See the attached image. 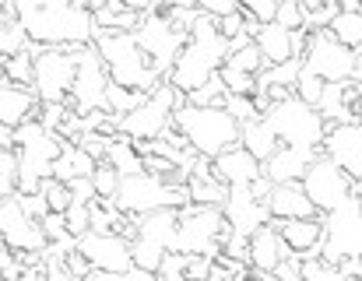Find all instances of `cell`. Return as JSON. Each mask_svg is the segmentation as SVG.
Segmentation results:
<instances>
[{"label":"cell","mask_w":362,"mask_h":281,"mask_svg":"<svg viewBox=\"0 0 362 281\" xmlns=\"http://www.w3.org/2000/svg\"><path fill=\"white\" fill-rule=\"evenodd\" d=\"M233 56V42L222 35L218 18L211 14H197L194 28H190V42L183 46V53L176 56L173 71H169V85L183 95L204 88Z\"/></svg>","instance_id":"1"},{"label":"cell","mask_w":362,"mask_h":281,"mask_svg":"<svg viewBox=\"0 0 362 281\" xmlns=\"http://www.w3.org/2000/svg\"><path fill=\"white\" fill-rule=\"evenodd\" d=\"M173 127L187 138V144L201 158H218L229 148L243 144V124L226 109V106H190L183 102L173 116Z\"/></svg>","instance_id":"2"},{"label":"cell","mask_w":362,"mask_h":281,"mask_svg":"<svg viewBox=\"0 0 362 281\" xmlns=\"http://www.w3.org/2000/svg\"><path fill=\"white\" fill-rule=\"evenodd\" d=\"M95 46L110 67V78L117 85H127V88H141V92H155L162 85V74L155 71L151 56L144 53L137 32H103L95 35Z\"/></svg>","instance_id":"3"},{"label":"cell","mask_w":362,"mask_h":281,"mask_svg":"<svg viewBox=\"0 0 362 281\" xmlns=\"http://www.w3.org/2000/svg\"><path fill=\"white\" fill-rule=\"evenodd\" d=\"M236 236L226 208L215 204H187L180 211V236L169 253H204V257H222L229 239Z\"/></svg>","instance_id":"4"},{"label":"cell","mask_w":362,"mask_h":281,"mask_svg":"<svg viewBox=\"0 0 362 281\" xmlns=\"http://www.w3.org/2000/svg\"><path fill=\"white\" fill-rule=\"evenodd\" d=\"M267 124L274 127V134L281 144L288 148H310V151H324V138L331 131V124L313 109L306 106L299 95H288L274 106H267Z\"/></svg>","instance_id":"5"},{"label":"cell","mask_w":362,"mask_h":281,"mask_svg":"<svg viewBox=\"0 0 362 281\" xmlns=\"http://www.w3.org/2000/svg\"><path fill=\"white\" fill-rule=\"evenodd\" d=\"M117 204H120L127 215L141 218V215L158 211V208H176V211H183V208L194 204V201H190L187 183H183V186H169L165 179H158L155 172L144 169V172L123 176L120 190H117Z\"/></svg>","instance_id":"6"},{"label":"cell","mask_w":362,"mask_h":281,"mask_svg":"<svg viewBox=\"0 0 362 281\" xmlns=\"http://www.w3.org/2000/svg\"><path fill=\"white\" fill-rule=\"evenodd\" d=\"M81 71V46H46L35 60V92L42 102H71L74 81Z\"/></svg>","instance_id":"7"},{"label":"cell","mask_w":362,"mask_h":281,"mask_svg":"<svg viewBox=\"0 0 362 281\" xmlns=\"http://www.w3.org/2000/svg\"><path fill=\"white\" fill-rule=\"evenodd\" d=\"M187 102V95L183 92H176L169 81H162L151 95H148V102L141 106V109H134L130 116H120V134L134 140H151V138H162V134H169V127H173V116H176V109Z\"/></svg>","instance_id":"8"},{"label":"cell","mask_w":362,"mask_h":281,"mask_svg":"<svg viewBox=\"0 0 362 281\" xmlns=\"http://www.w3.org/2000/svg\"><path fill=\"white\" fill-rule=\"evenodd\" d=\"M324 253L320 261L338 268L341 257H362V201L352 193L341 208L324 215Z\"/></svg>","instance_id":"9"},{"label":"cell","mask_w":362,"mask_h":281,"mask_svg":"<svg viewBox=\"0 0 362 281\" xmlns=\"http://www.w3.org/2000/svg\"><path fill=\"white\" fill-rule=\"evenodd\" d=\"M110 67L99 53V46H81V71H78V81H74V92H71V109L78 116L85 113H95V109H110Z\"/></svg>","instance_id":"10"},{"label":"cell","mask_w":362,"mask_h":281,"mask_svg":"<svg viewBox=\"0 0 362 281\" xmlns=\"http://www.w3.org/2000/svg\"><path fill=\"white\" fill-rule=\"evenodd\" d=\"M303 186H306V193L313 197V204L320 208V215H331L334 208H341V204L352 197L356 179H352L331 155H320V158L306 169Z\"/></svg>","instance_id":"11"},{"label":"cell","mask_w":362,"mask_h":281,"mask_svg":"<svg viewBox=\"0 0 362 281\" xmlns=\"http://www.w3.org/2000/svg\"><path fill=\"white\" fill-rule=\"evenodd\" d=\"M303 64H306V71H313L324 81H352L356 78V67H359V53L349 49V46H341L324 28V32H313Z\"/></svg>","instance_id":"12"},{"label":"cell","mask_w":362,"mask_h":281,"mask_svg":"<svg viewBox=\"0 0 362 281\" xmlns=\"http://www.w3.org/2000/svg\"><path fill=\"white\" fill-rule=\"evenodd\" d=\"M0 229H4V246H11V250H18V253H46V246H49L42 222H35V218L25 215L18 193H14V197H4Z\"/></svg>","instance_id":"13"},{"label":"cell","mask_w":362,"mask_h":281,"mask_svg":"<svg viewBox=\"0 0 362 281\" xmlns=\"http://www.w3.org/2000/svg\"><path fill=\"white\" fill-rule=\"evenodd\" d=\"M78 250L92 261V268L99 271H113V275H123L134 268V250H130V239H123L117 232H85L78 239Z\"/></svg>","instance_id":"14"},{"label":"cell","mask_w":362,"mask_h":281,"mask_svg":"<svg viewBox=\"0 0 362 281\" xmlns=\"http://www.w3.org/2000/svg\"><path fill=\"white\" fill-rule=\"evenodd\" d=\"M226 215L236 229V236H253L257 229H264L271 222V211L267 204H260L250 190V183H240V186H229V201H226Z\"/></svg>","instance_id":"15"},{"label":"cell","mask_w":362,"mask_h":281,"mask_svg":"<svg viewBox=\"0 0 362 281\" xmlns=\"http://www.w3.org/2000/svg\"><path fill=\"white\" fill-rule=\"evenodd\" d=\"M324 155H331L352 179H362V124H334L324 138Z\"/></svg>","instance_id":"16"},{"label":"cell","mask_w":362,"mask_h":281,"mask_svg":"<svg viewBox=\"0 0 362 281\" xmlns=\"http://www.w3.org/2000/svg\"><path fill=\"white\" fill-rule=\"evenodd\" d=\"M39 113H42V99H39L35 88H21V85L4 81V88H0V127L18 131L21 124L39 120Z\"/></svg>","instance_id":"17"},{"label":"cell","mask_w":362,"mask_h":281,"mask_svg":"<svg viewBox=\"0 0 362 281\" xmlns=\"http://www.w3.org/2000/svg\"><path fill=\"white\" fill-rule=\"evenodd\" d=\"M285 257H292V246L281 239V229H278V222L271 218L264 229H257V232L250 236V268L260 271V275H274V268H278Z\"/></svg>","instance_id":"18"},{"label":"cell","mask_w":362,"mask_h":281,"mask_svg":"<svg viewBox=\"0 0 362 281\" xmlns=\"http://www.w3.org/2000/svg\"><path fill=\"white\" fill-rule=\"evenodd\" d=\"M267 211L278 222H292V218H317L320 208L313 204V197L306 193L303 183H274L271 197H267Z\"/></svg>","instance_id":"19"},{"label":"cell","mask_w":362,"mask_h":281,"mask_svg":"<svg viewBox=\"0 0 362 281\" xmlns=\"http://www.w3.org/2000/svg\"><path fill=\"white\" fill-rule=\"evenodd\" d=\"M324 151H310V148H288L281 144L267 162H264V176L274 179V183H303L306 169L320 158Z\"/></svg>","instance_id":"20"},{"label":"cell","mask_w":362,"mask_h":281,"mask_svg":"<svg viewBox=\"0 0 362 281\" xmlns=\"http://www.w3.org/2000/svg\"><path fill=\"white\" fill-rule=\"evenodd\" d=\"M274 222H278V218H274ZM278 229H281V239L292 246V253H299V257H320V253H324V232H327L324 215L278 222Z\"/></svg>","instance_id":"21"},{"label":"cell","mask_w":362,"mask_h":281,"mask_svg":"<svg viewBox=\"0 0 362 281\" xmlns=\"http://www.w3.org/2000/svg\"><path fill=\"white\" fill-rule=\"evenodd\" d=\"M359 81H327L324 99L317 106V113L334 127V124H356V102H359Z\"/></svg>","instance_id":"22"},{"label":"cell","mask_w":362,"mask_h":281,"mask_svg":"<svg viewBox=\"0 0 362 281\" xmlns=\"http://www.w3.org/2000/svg\"><path fill=\"white\" fill-rule=\"evenodd\" d=\"M211 172H215V179H222L226 186H240V183H253V179L264 176V162H260L257 155H250L243 144H236V148H229L226 155H218V158L211 162Z\"/></svg>","instance_id":"23"},{"label":"cell","mask_w":362,"mask_h":281,"mask_svg":"<svg viewBox=\"0 0 362 281\" xmlns=\"http://www.w3.org/2000/svg\"><path fill=\"white\" fill-rule=\"evenodd\" d=\"M180 236V211L176 208H158L137 218V239H148L162 250H173Z\"/></svg>","instance_id":"24"},{"label":"cell","mask_w":362,"mask_h":281,"mask_svg":"<svg viewBox=\"0 0 362 281\" xmlns=\"http://www.w3.org/2000/svg\"><path fill=\"white\" fill-rule=\"evenodd\" d=\"M257 46L264 49L267 64H285V60L296 56V32L278 25V21H271V25H264L257 32Z\"/></svg>","instance_id":"25"},{"label":"cell","mask_w":362,"mask_h":281,"mask_svg":"<svg viewBox=\"0 0 362 281\" xmlns=\"http://www.w3.org/2000/svg\"><path fill=\"white\" fill-rule=\"evenodd\" d=\"M99 169V158L95 155H88L81 144H74V140H64V155L57 158V165H53V176L57 179H64V183H74V179H81V176H92Z\"/></svg>","instance_id":"26"},{"label":"cell","mask_w":362,"mask_h":281,"mask_svg":"<svg viewBox=\"0 0 362 281\" xmlns=\"http://www.w3.org/2000/svg\"><path fill=\"white\" fill-rule=\"evenodd\" d=\"M243 148H246L250 155H257L260 162H267V158L281 148V140L274 134V127L267 124V116H260V120H253V124L243 127Z\"/></svg>","instance_id":"27"},{"label":"cell","mask_w":362,"mask_h":281,"mask_svg":"<svg viewBox=\"0 0 362 281\" xmlns=\"http://www.w3.org/2000/svg\"><path fill=\"white\" fill-rule=\"evenodd\" d=\"M187 190H190V201H194V204L226 208V201H229V186H226L222 179H215V172H190Z\"/></svg>","instance_id":"28"},{"label":"cell","mask_w":362,"mask_h":281,"mask_svg":"<svg viewBox=\"0 0 362 281\" xmlns=\"http://www.w3.org/2000/svg\"><path fill=\"white\" fill-rule=\"evenodd\" d=\"M106 158L120 169L123 176H134V172H144V155L137 151V144L134 138H127V134H113L110 140V151H106Z\"/></svg>","instance_id":"29"},{"label":"cell","mask_w":362,"mask_h":281,"mask_svg":"<svg viewBox=\"0 0 362 281\" xmlns=\"http://www.w3.org/2000/svg\"><path fill=\"white\" fill-rule=\"evenodd\" d=\"M35 53L25 49L18 56H4V81L21 85V88H35Z\"/></svg>","instance_id":"30"},{"label":"cell","mask_w":362,"mask_h":281,"mask_svg":"<svg viewBox=\"0 0 362 281\" xmlns=\"http://www.w3.org/2000/svg\"><path fill=\"white\" fill-rule=\"evenodd\" d=\"M341 46H349V49H362V11H341L334 21H331V28H327Z\"/></svg>","instance_id":"31"},{"label":"cell","mask_w":362,"mask_h":281,"mask_svg":"<svg viewBox=\"0 0 362 281\" xmlns=\"http://www.w3.org/2000/svg\"><path fill=\"white\" fill-rule=\"evenodd\" d=\"M229 67H236V71H243V74H253V78H260L271 64H267V56H264V49L257 46V42H246V46H240V49H233V56L226 60Z\"/></svg>","instance_id":"32"},{"label":"cell","mask_w":362,"mask_h":281,"mask_svg":"<svg viewBox=\"0 0 362 281\" xmlns=\"http://www.w3.org/2000/svg\"><path fill=\"white\" fill-rule=\"evenodd\" d=\"M148 102V92H141V88H127V85H110V113H117V116H130L134 109H141Z\"/></svg>","instance_id":"33"},{"label":"cell","mask_w":362,"mask_h":281,"mask_svg":"<svg viewBox=\"0 0 362 281\" xmlns=\"http://www.w3.org/2000/svg\"><path fill=\"white\" fill-rule=\"evenodd\" d=\"M28 46H32V39H28V32H25V25H21L18 18L0 21V53H4V56H18V53H25Z\"/></svg>","instance_id":"34"},{"label":"cell","mask_w":362,"mask_h":281,"mask_svg":"<svg viewBox=\"0 0 362 281\" xmlns=\"http://www.w3.org/2000/svg\"><path fill=\"white\" fill-rule=\"evenodd\" d=\"M21 183V155L18 148H4L0 151V197H14Z\"/></svg>","instance_id":"35"},{"label":"cell","mask_w":362,"mask_h":281,"mask_svg":"<svg viewBox=\"0 0 362 281\" xmlns=\"http://www.w3.org/2000/svg\"><path fill=\"white\" fill-rule=\"evenodd\" d=\"M130 250H134V268L151 271V275H158V268H162V261H165V253H169V250H162V246H155V243H148V239H134Z\"/></svg>","instance_id":"36"},{"label":"cell","mask_w":362,"mask_h":281,"mask_svg":"<svg viewBox=\"0 0 362 281\" xmlns=\"http://www.w3.org/2000/svg\"><path fill=\"white\" fill-rule=\"evenodd\" d=\"M226 99H229V88H226V81H222V71H218L204 88H197V92L187 95L190 106H226Z\"/></svg>","instance_id":"37"},{"label":"cell","mask_w":362,"mask_h":281,"mask_svg":"<svg viewBox=\"0 0 362 281\" xmlns=\"http://www.w3.org/2000/svg\"><path fill=\"white\" fill-rule=\"evenodd\" d=\"M92 183H95L99 197H117V190H120V183H123V172L110 162V158H103L99 169L92 172Z\"/></svg>","instance_id":"38"},{"label":"cell","mask_w":362,"mask_h":281,"mask_svg":"<svg viewBox=\"0 0 362 281\" xmlns=\"http://www.w3.org/2000/svg\"><path fill=\"white\" fill-rule=\"evenodd\" d=\"M42 197L49 201V211H60V215H67V208L74 204L71 183H64V179H57V176H49V179L42 183Z\"/></svg>","instance_id":"39"},{"label":"cell","mask_w":362,"mask_h":281,"mask_svg":"<svg viewBox=\"0 0 362 281\" xmlns=\"http://www.w3.org/2000/svg\"><path fill=\"white\" fill-rule=\"evenodd\" d=\"M324 88H327V81L324 78H317L313 71H306L303 67V74H299V85H296V95L306 102V106H320V99H324Z\"/></svg>","instance_id":"40"},{"label":"cell","mask_w":362,"mask_h":281,"mask_svg":"<svg viewBox=\"0 0 362 281\" xmlns=\"http://www.w3.org/2000/svg\"><path fill=\"white\" fill-rule=\"evenodd\" d=\"M226 109H229V113L240 120L243 127L264 116V109H260V102H257L253 95H229V99H226Z\"/></svg>","instance_id":"41"},{"label":"cell","mask_w":362,"mask_h":281,"mask_svg":"<svg viewBox=\"0 0 362 281\" xmlns=\"http://www.w3.org/2000/svg\"><path fill=\"white\" fill-rule=\"evenodd\" d=\"M222 81H226V88H229V95H257V78L253 74H243L236 67H222Z\"/></svg>","instance_id":"42"},{"label":"cell","mask_w":362,"mask_h":281,"mask_svg":"<svg viewBox=\"0 0 362 281\" xmlns=\"http://www.w3.org/2000/svg\"><path fill=\"white\" fill-rule=\"evenodd\" d=\"M278 25H285V28H292V32H299V28H306V7H303V0H281L278 4V18H274Z\"/></svg>","instance_id":"43"},{"label":"cell","mask_w":362,"mask_h":281,"mask_svg":"<svg viewBox=\"0 0 362 281\" xmlns=\"http://www.w3.org/2000/svg\"><path fill=\"white\" fill-rule=\"evenodd\" d=\"M67 229L81 239L85 232H92V204H85V201H74L71 208H67Z\"/></svg>","instance_id":"44"},{"label":"cell","mask_w":362,"mask_h":281,"mask_svg":"<svg viewBox=\"0 0 362 281\" xmlns=\"http://www.w3.org/2000/svg\"><path fill=\"white\" fill-rule=\"evenodd\" d=\"M240 4H243V14L246 18H253L260 25H271L278 18V4L281 0H240Z\"/></svg>","instance_id":"45"},{"label":"cell","mask_w":362,"mask_h":281,"mask_svg":"<svg viewBox=\"0 0 362 281\" xmlns=\"http://www.w3.org/2000/svg\"><path fill=\"white\" fill-rule=\"evenodd\" d=\"M158 281H187V253H165L162 268H158Z\"/></svg>","instance_id":"46"},{"label":"cell","mask_w":362,"mask_h":281,"mask_svg":"<svg viewBox=\"0 0 362 281\" xmlns=\"http://www.w3.org/2000/svg\"><path fill=\"white\" fill-rule=\"evenodd\" d=\"M306 281H349L338 268L324 264L320 257H306Z\"/></svg>","instance_id":"47"},{"label":"cell","mask_w":362,"mask_h":281,"mask_svg":"<svg viewBox=\"0 0 362 281\" xmlns=\"http://www.w3.org/2000/svg\"><path fill=\"white\" fill-rule=\"evenodd\" d=\"M197 11L201 14H211V18H229V14H240L243 4L240 0H197Z\"/></svg>","instance_id":"48"},{"label":"cell","mask_w":362,"mask_h":281,"mask_svg":"<svg viewBox=\"0 0 362 281\" xmlns=\"http://www.w3.org/2000/svg\"><path fill=\"white\" fill-rule=\"evenodd\" d=\"M18 201H21L25 215H28V218H35V222H42V218L49 215V201H46L42 193H18Z\"/></svg>","instance_id":"49"},{"label":"cell","mask_w":362,"mask_h":281,"mask_svg":"<svg viewBox=\"0 0 362 281\" xmlns=\"http://www.w3.org/2000/svg\"><path fill=\"white\" fill-rule=\"evenodd\" d=\"M218 28H222V35L229 39V42H236V39H243V35H250L246 32V14H229V18H222L218 21Z\"/></svg>","instance_id":"50"},{"label":"cell","mask_w":362,"mask_h":281,"mask_svg":"<svg viewBox=\"0 0 362 281\" xmlns=\"http://www.w3.org/2000/svg\"><path fill=\"white\" fill-rule=\"evenodd\" d=\"M64 268H67L78 281H85L88 275H92V261H88L81 250H71V253H67V261H64Z\"/></svg>","instance_id":"51"},{"label":"cell","mask_w":362,"mask_h":281,"mask_svg":"<svg viewBox=\"0 0 362 281\" xmlns=\"http://www.w3.org/2000/svg\"><path fill=\"white\" fill-rule=\"evenodd\" d=\"M32 281H78V278L64 268V261H46V268L35 271V278Z\"/></svg>","instance_id":"52"},{"label":"cell","mask_w":362,"mask_h":281,"mask_svg":"<svg viewBox=\"0 0 362 281\" xmlns=\"http://www.w3.org/2000/svg\"><path fill=\"white\" fill-rule=\"evenodd\" d=\"M71 193H74V201H85V204H92V201L99 197V190H95L92 176H81V179H74V183H71Z\"/></svg>","instance_id":"53"},{"label":"cell","mask_w":362,"mask_h":281,"mask_svg":"<svg viewBox=\"0 0 362 281\" xmlns=\"http://www.w3.org/2000/svg\"><path fill=\"white\" fill-rule=\"evenodd\" d=\"M338 271L345 275V278H362V257H341L338 261Z\"/></svg>","instance_id":"54"},{"label":"cell","mask_w":362,"mask_h":281,"mask_svg":"<svg viewBox=\"0 0 362 281\" xmlns=\"http://www.w3.org/2000/svg\"><path fill=\"white\" fill-rule=\"evenodd\" d=\"M123 7H130V11H141V14H148V11H155L158 7V0H120Z\"/></svg>","instance_id":"55"},{"label":"cell","mask_w":362,"mask_h":281,"mask_svg":"<svg viewBox=\"0 0 362 281\" xmlns=\"http://www.w3.org/2000/svg\"><path fill=\"white\" fill-rule=\"evenodd\" d=\"M120 281H158L151 271H141V268H130V271H123Z\"/></svg>","instance_id":"56"},{"label":"cell","mask_w":362,"mask_h":281,"mask_svg":"<svg viewBox=\"0 0 362 281\" xmlns=\"http://www.w3.org/2000/svg\"><path fill=\"white\" fill-rule=\"evenodd\" d=\"M85 281H120V275H113V271H99V268H92V275Z\"/></svg>","instance_id":"57"},{"label":"cell","mask_w":362,"mask_h":281,"mask_svg":"<svg viewBox=\"0 0 362 281\" xmlns=\"http://www.w3.org/2000/svg\"><path fill=\"white\" fill-rule=\"evenodd\" d=\"M165 7H197V0H162Z\"/></svg>","instance_id":"58"},{"label":"cell","mask_w":362,"mask_h":281,"mask_svg":"<svg viewBox=\"0 0 362 281\" xmlns=\"http://www.w3.org/2000/svg\"><path fill=\"white\" fill-rule=\"evenodd\" d=\"M341 11H362V0H341Z\"/></svg>","instance_id":"59"},{"label":"cell","mask_w":362,"mask_h":281,"mask_svg":"<svg viewBox=\"0 0 362 281\" xmlns=\"http://www.w3.org/2000/svg\"><path fill=\"white\" fill-rule=\"evenodd\" d=\"M320 4H327V0H303V7H306V11H313V7H320Z\"/></svg>","instance_id":"60"},{"label":"cell","mask_w":362,"mask_h":281,"mask_svg":"<svg viewBox=\"0 0 362 281\" xmlns=\"http://www.w3.org/2000/svg\"><path fill=\"white\" fill-rule=\"evenodd\" d=\"M356 124H362V95H359V102H356Z\"/></svg>","instance_id":"61"},{"label":"cell","mask_w":362,"mask_h":281,"mask_svg":"<svg viewBox=\"0 0 362 281\" xmlns=\"http://www.w3.org/2000/svg\"><path fill=\"white\" fill-rule=\"evenodd\" d=\"M356 81L362 85V49H359V67H356Z\"/></svg>","instance_id":"62"},{"label":"cell","mask_w":362,"mask_h":281,"mask_svg":"<svg viewBox=\"0 0 362 281\" xmlns=\"http://www.w3.org/2000/svg\"><path fill=\"white\" fill-rule=\"evenodd\" d=\"M359 183H362V179H359Z\"/></svg>","instance_id":"63"}]
</instances>
